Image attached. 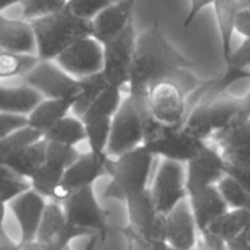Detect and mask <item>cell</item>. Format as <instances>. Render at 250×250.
<instances>
[{
	"instance_id": "obj_7",
	"label": "cell",
	"mask_w": 250,
	"mask_h": 250,
	"mask_svg": "<svg viewBox=\"0 0 250 250\" xmlns=\"http://www.w3.org/2000/svg\"><path fill=\"white\" fill-rule=\"evenodd\" d=\"M137 37L134 22H132L120 36L103 45V68L100 73L107 85L121 89L128 85Z\"/></svg>"
},
{
	"instance_id": "obj_34",
	"label": "cell",
	"mask_w": 250,
	"mask_h": 250,
	"mask_svg": "<svg viewBox=\"0 0 250 250\" xmlns=\"http://www.w3.org/2000/svg\"><path fill=\"white\" fill-rule=\"evenodd\" d=\"M216 188L229 210H244L250 212V194L233 178L225 176L217 183Z\"/></svg>"
},
{
	"instance_id": "obj_54",
	"label": "cell",
	"mask_w": 250,
	"mask_h": 250,
	"mask_svg": "<svg viewBox=\"0 0 250 250\" xmlns=\"http://www.w3.org/2000/svg\"><path fill=\"white\" fill-rule=\"evenodd\" d=\"M192 250H203V249H200V248H198V247H197V248H194V249H192Z\"/></svg>"
},
{
	"instance_id": "obj_25",
	"label": "cell",
	"mask_w": 250,
	"mask_h": 250,
	"mask_svg": "<svg viewBox=\"0 0 250 250\" xmlns=\"http://www.w3.org/2000/svg\"><path fill=\"white\" fill-rule=\"evenodd\" d=\"M43 139L48 143L76 148L80 143L85 142L84 124L78 116L67 115L46 131L43 134Z\"/></svg>"
},
{
	"instance_id": "obj_24",
	"label": "cell",
	"mask_w": 250,
	"mask_h": 250,
	"mask_svg": "<svg viewBox=\"0 0 250 250\" xmlns=\"http://www.w3.org/2000/svg\"><path fill=\"white\" fill-rule=\"evenodd\" d=\"M221 39L222 56L225 63L229 62L232 51V38L234 34V17L238 10V0H216L211 5Z\"/></svg>"
},
{
	"instance_id": "obj_46",
	"label": "cell",
	"mask_w": 250,
	"mask_h": 250,
	"mask_svg": "<svg viewBox=\"0 0 250 250\" xmlns=\"http://www.w3.org/2000/svg\"><path fill=\"white\" fill-rule=\"evenodd\" d=\"M226 248L227 250H250V246L243 233L241 234V236L237 237V238L227 242Z\"/></svg>"
},
{
	"instance_id": "obj_10",
	"label": "cell",
	"mask_w": 250,
	"mask_h": 250,
	"mask_svg": "<svg viewBox=\"0 0 250 250\" xmlns=\"http://www.w3.org/2000/svg\"><path fill=\"white\" fill-rule=\"evenodd\" d=\"M149 190L158 212L166 216L188 198L185 165L168 160L161 161Z\"/></svg>"
},
{
	"instance_id": "obj_18",
	"label": "cell",
	"mask_w": 250,
	"mask_h": 250,
	"mask_svg": "<svg viewBox=\"0 0 250 250\" xmlns=\"http://www.w3.org/2000/svg\"><path fill=\"white\" fill-rule=\"evenodd\" d=\"M0 51L36 56V39L31 23L0 14Z\"/></svg>"
},
{
	"instance_id": "obj_20",
	"label": "cell",
	"mask_w": 250,
	"mask_h": 250,
	"mask_svg": "<svg viewBox=\"0 0 250 250\" xmlns=\"http://www.w3.org/2000/svg\"><path fill=\"white\" fill-rule=\"evenodd\" d=\"M80 98H62V99H42L39 104L27 116V127L39 134L45 133L60 120L70 115Z\"/></svg>"
},
{
	"instance_id": "obj_13",
	"label": "cell",
	"mask_w": 250,
	"mask_h": 250,
	"mask_svg": "<svg viewBox=\"0 0 250 250\" xmlns=\"http://www.w3.org/2000/svg\"><path fill=\"white\" fill-rule=\"evenodd\" d=\"M186 167V189L188 197L211 186H216L226 176V161L220 151L207 146Z\"/></svg>"
},
{
	"instance_id": "obj_26",
	"label": "cell",
	"mask_w": 250,
	"mask_h": 250,
	"mask_svg": "<svg viewBox=\"0 0 250 250\" xmlns=\"http://www.w3.org/2000/svg\"><path fill=\"white\" fill-rule=\"evenodd\" d=\"M250 227V212L244 210H229L215 220L207 232L216 236L225 243L243 234ZM205 232V231H204ZM203 233V232H202Z\"/></svg>"
},
{
	"instance_id": "obj_15",
	"label": "cell",
	"mask_w": 250,
	"mask_h": 250,
	"mask_svg": "<svg viewBox=\"0 0 250 250\" xmlns=\"http://www.w3.org/2000/svg\"><path fill=\"white\" fill-rule=\"evenodd\" d=\"M46 204L45 198L29 189L7 205L19 225L20 246L36 241Z\"/></svg>"
},
{
	"instance_id": "obj_27",
	"label": "cell",
	"mask_w": 250,
	"mask_h": 250,
	"mask_svg": "<svg viewBox=\"0 0 250 250\" xmlns=\"http://www.w3.org/2000/svg\"><path fill=\"white\" fill-rule=\"evenodd\" d=\"M124 100L121 88L111 87L107 85L94 100L92 104L87 107L82 116L80 117L83 122L90 121V120L109 119L112 120L115 114L117 112L121 103Z\"/></svg>"
},
{
	"instance_id": "obj_40",
	"label": "cell",
	"mask_w": 250,
	"mask_h": 250,
	"mask_svg": "<svg viewBox=\"0 0 250 250\" xmlns=\"http://www.w3.org/2000/svg\"><path fill=\"white\" fill-rule=\"evenodd\" d=\"M234 31L250 38V0H238V10L234 17Z\"/></svg>"
},
{
	"instance_id": "obj_48",
	"label": "cell",
	"mask_w": 250,
	"mask_h": 250,
	"mask_svg": "<svg viewBox=\"0 0 250 250\" xmlns=\"http://www.w3.org/2000/svg\"><path fill=\"white\" fill-rule=\"evenodd\" d=\"M20 250H54L50 247L45 246V244H42L39 242L34 241L31 243L23 244V246H20Z\"/></svg>"
},
{
	"instance_id": "obj_21",
	"label": "cell",
	"mask_w": 250,
	"mask_h": 250,
	"mask_svg": "<svg viewBox=\"0 0 250 250\" xmlns=\"http://www.w3.org/2000/svg\"><path fill=\"white\" fill-rule=\"evenodd\" d=\"M198 104L202 105L215 136L227 128L238 117L241 98L224 93L212 99H202Z\"/></svg>"
},
{
	"instance_id": "obj_4",
	"label": "cell",
	"mask_w": 250,
	"mask_h": 250,
	"mask_svg": "<svg viewBox=\"0 0 250 250\" xmlns=\"http://www.w3.org/2000/svg\"><path fill=\"white\" fill-rule=\"evenodd\" d=\"M150 119L146 95L127 94L111 120L107 156L117 158L141 146Z\"/></svg>"
},
{
	"instance_id": "obj_23",
	"label": "cell",
	"mask_w": 250,
	"mask_h": 250,
	"mask_svg": "<svg viewBox=\"0 0 250 250\" xmlns=\"http://www.w3.org/2000/svg\"><path fill=\"white\" fill-rule=\"evenodd\" d=\"M46 142L43 138L15 154L5 163V167L24 180H31L32 176L45 164Z\"/></svg>"
},
{
	"instance_id": "obj_35",
	"label": "cell",
	"mask_w": 250,
	"mask_h": 250,
	"mask_svg": "<svg viewBox=\"0 0 250 250\" xmlns=\"http://www.w3.org/2000/svg\"><path fill=\"white\" fill-rule=\"evenodd\" d=\"M29 189L31 183L28 180L19 177L5 166H0V204L7 207L12 200Z\"/></svg>"
},
{
	"instance_id": "obj_47",
	"label": "cell",
	"mask_w": 250,
	"mask_h": 250,
	"mask_svg": "<svg viewBox=\"0 0 250 250\" xmlns=\"http://www.w3.org/2000/svg\"><path fill=\"white\" fill-rule=\"evenodd\" d=\"M249 119H250V89L243 98H241L239 114L236 120H249Z\"/></svg>"
},
{
	"instance_id": "obj_17",
	"label": "cell",
	"mask_w": 250,
	"mask_h": 250,
	"mask_svg": "<svg viewBox=\"0 0 250 250\" xmlns=\"http://www.w3.org/2000/svg\"><path fill=\"white\" fill-rule=\"evenodd\" d=\"M166 242L172 250H192L198 247L199 232L195 226L188 199L165 216Z\"/></svg>"
},
{
	"instance_id": "obj_6",
	"label": "cell",
	"mask_w": 250,
	"mask_h": 250,
	"mask_svg": "<svg viewBox=\"0 0 250 250\" xmlns=\"http://www.w3.org/2000/svg\"><path fill=\"white\" fill-rule=\"evenodd\" d=\"M63 214L71 226L85 232L88 236L106 238L109 229V212L100 205L94 187L83 188L68 195L62 203Z\"/></svg>"
},
{
	"instance_id": "obj_29",
	"label": "cell",
	"mask_w": 250,
	"mask_h": 250,
	"mask_svg": "<svg viewBox=\"0 0 250 250\" xmlns=\"http://www.w3.org/2000/svg\"><path fill=\"white\" fill-rule=\"evenodd\" d=\"M85 129V142L89 146V153L95 156L107 155V146L111 133V120L100 119L83 122Z\"/></svg>"
},
{
	"instance_id": "obj_44",
	"label": "cell",
	"mask_w": 250,
	"mask_h": 250,
	"mask_svg": "<svg viewBox=\"0 0 250 250\" xmlns=\"http://www.w3.org/2000/svg\"><path fill=\"white\" fill-rule=\"evenodd\" d=\"M211 0H194V1H190L189 10H188L187 16H186L185 21H183V27H185V28H188V27L194 22V20L197 19L198 15H199L204 9L211 6Z\"/></svg>"
},
{
	"instance_id": "obj_45",
	"label": "cell",
	"mask_w": 250,
	"mask_h": 250,
	"mask_svg": "<svg viewBox=\"0 0 250 250\" xmlns=\"http://www.w3.org/2000/svg\"><path fill=\"white\" fill-rule=\"evenodd\" d=\"M226 176L233 178L241 187H243L250 194V171L236 168L226 164Z\"/></svg>"
},
{
	"instance_id": "obj_2",
	"label": "cell",
	"mask_w": 250,
	"mask_h": 250,
	"mask_svg": "<svg viewBox=\"0 0 250 250\" xmlns=\"http://www.w3.org/2000/svg\"><path fill=\"white\" fill-rule=\"evenodd\" d=\"M36 39V56L41 61H54L80 39L90 36V23L73 16L67 4L61 11L29 22Z\"/></svg>"
},
{
	"instance_id": "obj_43",
	"label": "cell",
	"mask_w": 250,
	"mask_h": 250,
	"mask_svg": "<svg viewBox=\"0 0 250 250\" xmlns=\"http://www.w3.org/2000/svg\"><path fill=\"white\" fill-rule=\"evenodd\" d=\"M6 205L0 204V250H20L19 242H15L5 229Z\"/></svg>"
},
{
	"instance_id": "obj_28",
	"label": "cell",
	"mask_w": 250,
	"mask_h": 250,
	"mask_svg": "<svg viewBox=\"0 0 250 250\" xmlns=\"http://www.w3.org/2000/svg\"><path fill=\"white\" fill-rule=\"evenodd\" d=\"M65 171V168L45 161V164L29 180L31 189L45 198L48 202H54Z\"/></svg>"
},
{
	"instance_id": "obj_3",
	"label": "cell",
	"mask_w": 250,
	"mask_h": 250,
	"mask_svg": "<svg viewBox=\"0 0 250 250\" xmlns=\"http://www.w3.org/2000/svg\"><path fill=\"white\" fill-rule=\"evenodd\" d=\"M154 156L143 146L117 158H110L107 173L110 182L103 197L125 202L127 198L148 189Z\"/></svg>"
},
{
	"instance_id": "obj_22",
	"label": "cell",
	"mask_w": 250,
	"mask_h": 250,
	"mask_svg": "<svg viewBox=\"0 0 250 250\" xmlns=\"http://www.w3.org/2000/svg\"><path fill=\"white\" fill-rule=\"evenodd\" d=\"M43 99L37 92L20 81L16 85L0 83V112L28 116L29 112Z\"/></svg>"
},
{
	"instance_id": "obj_38",
	"label": "cell",
	"mask_w": 250,
	"mask_h": 250,
	"mask_svg": "<svg viewBox=\"0 0 250 250\" xmlns=\"http://www.w3.org/2000/svg\"><path fill=\"white\" fill-rule=\"evenodd\" d=\"M80 154L81 153H78L77 148L61 146V144L56 143H48L46 142L45 161L46 163L55 164V165L60 166V167L65 168V170H67L77 160Z\"/></svg>"
},
{
	"instance_id": "obj_5",
	"label": "cell",
	"mask_w": 250,
	"mask_h": 250,
	"mask_svg": "<svg viewBox=\"0 0 250 250\" xmlns=\"http://www.w3.org/2000/svg\"><path fill=\"white\" fill-rule=\"evenodd\" d=\"M142 146L154 156L163 160L186 165L192 160L207 143L193 138L181 127L164 126L150 119Z\"/></svg>"
},
{
	"instance_id": "obj_37",
	"label": "cell",
	"mask_w": 250,
	"mask_h": 250,
	"mask_svg": "<svg viewBox=\"0 0 250 250\" xmlns=\"http://www.w3.org/2000/svg\"><path fill=\"white\" fill-rule=\"evenodd\" d=\"M109 4L110 0H71L67 9L73 16L90 23Z\"/></svg>"
},
{
	"instance_id": "obj_39",
	"label": "cell",
	"mask_w": 250,
	"mask_h": 250,
	"mask_svg": "<svg viewBox=\"0 0 250 250\" xmlns=\"http://www.w3.org/2000/svg\"><path fill=\"white\" fill-rule=\"evenodd\" d=\"M220 154L227 165L241 168V170L250 171V146L220 151Z\"/></svg>"
},
{
	"instance_id": "obj_12",
	"label": "cell",
	"mask_w": 250,
	"mask_h": 250,
	"mask_svg": "<svg viewBox=\"0 0 250 250\" xmlns=\"http://www.w3.org/2000/svg\"><path fill=\"white\" fill-rule=\"evenodd\" d=\"M110 156H95L89 151L80 154L77 160L65 171L54 202L62 203L68 195L83 188L93 187L99 178L109 176Z\"/></svg>"
},
{
	"instance_id": "obj_14",
	"label": "cell",
	"mask_w": 250,
	"mask_h": 250,
	"mask_svg": "<svg viewBox=\"0 0 250 250\" xmlns=\"http://www.w3.org/2000/svg\"><path fill=\"white\" fill-rule=\"evenodd\" d=\"M82 237L90 238L85 232L68 224L60 203L48 202L36 241L54 250H62L71 247V242Z\"/></svg>"
},
{
	"instance_id": "obj_33",
	"label": "cell",
	"mask_w": 250,
	"mask_h": 250,
	"mask_svg": "<svg viewBox=\"0 0 250 250\" xmlns=\"http://www.w3.org/2000/svg\"><path fill=\"white\" fill-rule=\"evenodd\" d=\"M66 0H22L17 1L20 6L21 17L20 19L27 22H33L36 20L44 19L46 16L61 11L66 6Z\"/></svg>"
},
{
	"instance_id": "obj_36",
	"label": "cell",
	"mask_w": 250,
	"mask_h": 250,
	"mask_svg": "<svg viewBox=\"0 0 250 250\" xmlns=\"http://www.w3.org/2000/svg\"><path fill=\"white\" fill-rule=\"evenodd\" d=\"M78 82H80L81 87L80 100L76 103L72 110L76 112V116L81 117L83 112L87 110V107L92 104L93 100L107 87V83L103 78L102 73L83 78V80H80Z\"/></svg>"
},
{
	"instance_id": "obj_52",
	"label": "cell",
	"mask_w": 250,
	"mask_h": 250,
	"mask_svg": "<svg viewBox=\"0 0 250 250\" xmlns=\"http://www.w3.org/2000/svg\"><path fill=\"white\" fill-rule=\"evenodd\" d=\"M244 236H246L247 241H248V243H249V246H250V227H249L248 229H247L246 232H244Z\"/></svg>"
},
{
	"instance_id": "obj_49",
	"label": "cell",
	"mask_w": 250,
	"mask_h": 250,
	"mask_svg": "<svg viewBox=\"0 0 250 250\" xmlns=\"http://www.w3.org/2000/svg\"><path fill=\"white\" fill-rule=\"evenodd\" d=\"M127 241H128V250H146L144 246H142L138 241H136L134 238L131 237H126Z\"/></svg>"
},
{
	"instance_id": "obj_8",
	"label": "cell",
	"mask_w": 250,
	"mask_h": 250,
	"mask_svg": "<svg viewBox=\"0 0 250 250\" xmlns=\"http://www.w3.org/2000/svg\"><path fill=\"white\" fill-rule=\"evenodd\" d=\"M20 81L43 99L80 98L81 94L80 82L66 73L55 61L39 60Z\"/></svg>"
},
{
	"instance_id": "obj_31",
	"label": "cell",
	"mask_w": 250,
	"mask_h": 250,
	"mask_svg": "<svg viewBox=\"0 0 250 250\" xmlns=\"http://www.w3.org/2000/svg\"><path fill=\"white\" fill-rule=\"evenodd\" d=\"M42 138L43 137L38 132L33 131L29 127H24L12 133L11 136L1 139L0 141V166H4L5 163L11 159L15 154Z\"/></svg>"
},
{
	"instance_id": "obj_1",
	"label": "cell",
	"mask_w": 250,
	"mask_h": 250,
	"mask_svg": "<svg viewBox=\"0 0 250 250\" xmlns=\"http://www.w3.org/2000/svg\"><path fill=\"white\" fill-rule=\"evenodd\" d=\"M195 62L170 42L163 27L155 22L137 37L128 82V94L146 95L154 83L178 81L192 72Z\"/></svg>"
},
{
	"instance_id": "obj_42",
	"label": "cell",
	"mask_w": 250,
	"mask_h": 250,
	"mask_svg": "<svg viewBox=\"0 0 250 250\" xmlns=\"http://www.w3.org/2000/svg\"><path fill=\"white\" fill-rule=\"evenodd\" d=\"M227 66L239 70H250V38L244 39L243 43L236 50L232 51L226 67Z\"/></svg>"
},
{
	"instance_id": "obj_9",
	"label": "cell",
	"mask_w": 250,
	"mask_h": 250,
	"mask_svg": "<svg viewBox=\"0 0 250 250\" xmlns=\"http://www.w3.org/2000/svg\"><path fill=\"white\" fill-rule=\"evenodd\" d=\"M187 93L175 80L150 85L146 93L151 119L164 126L181 127L187 114Z\"/></svg>"
},
{
	"instance_id": "obj_11",
	"label": "cell",
	"mask_w": 250,
	"mask_h": 250,
	"mask_svg": "<svg viewBox=\"0 0 250 250\" xmlns=\"http://www.w3.org/2000/svg\"><path fill=\"white\" fill-rule=\"evenodd\" d=\"M66 73L80 81L98 75L103 68V45L92 36L80 39L55 59Z\"/></svg>"
},
{
	"instance_id": "obj_19",
	"label": "cell",
	"mask_w": 250,
	"mask_h": 250,
	"mask_svg": "<svg viewBox=\"0 0 250 250\" xmlns=\"http://www.w3.org/2000/svg\"><path fill=\"white\" fill-rule=\"evenodd\" d=\"M187 199L199 233L207 231L215 220L229 210L216 186L205 188Z\"/></svg>"
},
{
	"instance_id": "obj_16",
	"label": "cell",
	"mask_w": 250,
	"mask_h": 250,
	"mask_svg": "<svg viewBox=\"0 0 250 250\" xmlns=\"http://www.w3.org/2000/svg\"><path fill=\"white\" fill-rule=\"evenodd\" d=\"M136 2L132 0L110 1V4L90 22V36L102 45L109 43L133 22Z\"/></svg>"
},
{
	"instance_id": "obj_32",
	"label": "cell",
	"mask_w": 250,
	"mask_h": 250,
	"mask_svg": "<svg viewBox=\"0 0 250 250\" xmlns=\"http://www.w3.org/2000/svg\"><path fill=\"white\" fill-rule=\"evenodd\" d=\"M37 56L15 55L0 51V81L22 78L37 62Z\"/></svg>"
},
{
	"instance_id": "obj_41",
	"label": "cell",
	"mask_w": 250,
	"mask_h": 250,
	"mask_svg": "<svg viewBox=\"0 0 250 250\" xmlns=\"http://www.w3.org/2000/svg\"><path fill=\"white\" fill-rule=\"evenodd\" d=\"M27 127V116L0 112V141Z\"/></svg>"
},
{
	"instance_id": "obj_50",
	"label": "cell",
	"mask_w": 250,
	"mask_h": 250,
	"mask_svg": "<svg viewBox=\"0 0 250 250\" xmlns=\"http://www.w3.org/2000/svg\"><path fill=\"white\" fill-rule=\"evenodd\" d=\"M99 241H100V238L98 236H94V237H92V238H89V241H88V244H87V247H85L84 250H95L97 249L98 242Z\"/></svg>"
},
{
	"instance_id": "obj_30",
	"label": "cell",
	"mask_w": 250,
	"mask_h": 250,
	"mask_svg": "<svg viewBox=\"0 0 250 250\" xmlns=\"http://www.w3.org/2000/svg\"><path fill=\"white\" fill-rule=\"evenodd\" d=\"M220 151L250 146V119L234 120L227 128L214 136Z\"/></svg>"
},
{
	"instance_id": "obj_53",
	"label": "cell",
	"mask_w": 250,
	"mask_h": 250,
	"mask_svg": "<svg viewBox=\"0 0 250 250\" xmlns=\"http://www.w3.org/2000/svg\"><path fill=\"white\" fill-rule=\"evenodd\" d=\"M62 250H71V247H67V248H65V249H62Z\"/></svg>"
},
{
	"instance_id": "obj_51",
	"label": "cell",
	"mask_w": 250,
	"mask_h": 250,
	"mask_svg": "<svg viewBox=\"0 0 250 250\" xmlns=\"http://www.w3.org/2000/svg\"><path fill=\"white\" fill-rule=\"evenodd\" d=\"M16 4L17 1H0V14H4L5 10L10 9V7Z\"/></svg>"
}]
</instances>
